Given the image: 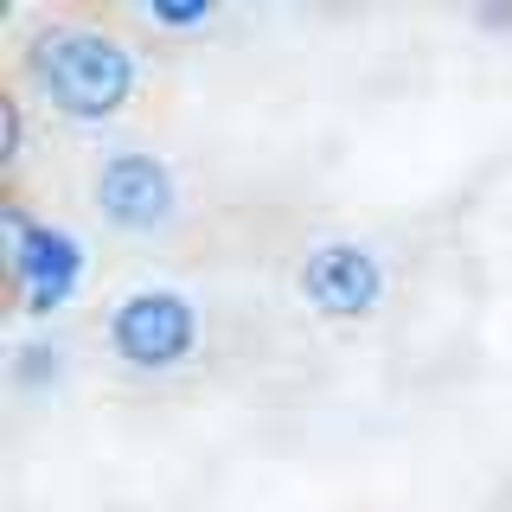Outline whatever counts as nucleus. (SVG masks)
I'll list each match as a JSON object with an SVG mask.
<instances>
[{"instance_id":"f257e3e1","label":"nucleus","mask_w":512,"mask_h":512,"mask_svg":"<svg viewBox=\"0 0 512 512\" xmlns=\"http://www.w3.org/2000/svg\"><path fill=\"white\" fill-rule=\"evenodd\" d=\"M32 84L64 116L103 122L135 90V58L116 39H103V32H52V39L32 45Z\"/></svg>"},{"instance_id":"f03ea898","label":"nucleus","mask_w":512,"mask_h":512,"mask_svg":"<svg viewBox=\"0 0 512 512\" xmlns=\"http://www.w3.org/2000/svg\"><path fill=\"white\" fill-rule=\"evenodd\" d=\"M192 340H199V314H192V301L180 288H135V295L116 308L109 320V346H116L122 365H135V372H167V365H180Z\"/></svg>"},{"instance_id":"7ed1b4c3","label":"nucleus","mask_w":512,"mask_h":512,"mask_svg":"<svg viewBox=\"0 0 512 512\" xmlns=\"http://www.w3.org/2000/svg\"><path fill=\"white\" fill-rule=\"evenodd\" d=\"M96 212L116 231H160L173 218V173L154 154H109L96 167Z\"/></svg>"},{"instance_id":"20e7f679","label":"nucleus","mask_w":512,"mask_h":512,"mask_svg":"<svg viewBox=\"0 0 512 512\" xmlns=\"http://www.w3.org/2000/svg\"><path fill=\"white\" fill-rule=\"evenodd\" d=\"M301 295H308L320 314L352 320V314H372V308H378L384 276H378L372 250H359V244H327V250L308 256V269H301Z\"/></svg>"},{"instance_id":"39448f33","label":"nucleus","mask_w":512,"mask_h":512,"mask_svg":"<svg viewBox=\"0 0 512 512\" xmlns=\"http://www.w3.org/2000/svg\"><path fill=\"white\" fill-rule=\"evenodd\" d=\"M7 237H13V276L26 288V308L32 314H52L64 295H71L77 269H84V256H77V237L64 231H32L26 218H7Z\"/></svg>"},{"instance_id":"423d86ee","label":"nucleus","mask_w":512,"mask_h":512,"mask_svg":"<svg viewBox=\"0 0 512 512\" xmlns=\"http://www.w3.org/2000/svg\"><path fill=\"white\" fill-rule=\"evenodd\" d=\"M154 20H167V26H192V20H205V7H154Z\"/></svg>"}]
</instances>
